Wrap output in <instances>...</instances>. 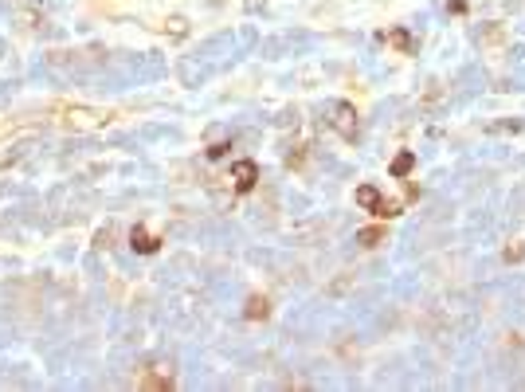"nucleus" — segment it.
I'll use <instances>...</instances> for the list:
<instances>
[{
  "mask_svg": "<svg viewBox=\"0 0 525 392\" xmlns=\"http://www.w3.org/2000/svg\"><path fill=\"white\" fill-rule=\"evenodd\" d=\"M231 180H236L239 192H251L255 180H259V165H255V161H236V165H231Z\"/></svg>",
  "mask_w": 525,
  "mask_h": 392,
  "instance_id": "obj_2",
  "label": "nucleus"
},
{
  "mask_svg": "<svg viewBox=\"0 0 525 392\" xmlns=\"http://www.w3.org/2000/svg\"><path fill=\"white\" fill-rule=\"evenodd\" d=\"M129 239H134V251H142V255H153V251H157V239H153L145 228H134Z\"/></svg>",
  "mask_w": 525,
  "mask_h": 392,
  "instance_id": "obj_5",
  "label": "nucleus"
},
{
  "mask_svg": "<svg viewBox=\"0 0 525 392\" xmlns=\"http://www.w3.org/2000/svg\"><path fill=\"white\" fill-rule=\"evenodd\" d=\"M388 43H392V47H400L404 55H415V40L404 32V28H392V32H388Z\"/></svg>",
  "mask_w": 525,
  "mask_h": 392,
  "instance_id": "obj_4",
  "label": "nucleus"
},
{
  "mask_svg": "<svg viewBox=\"0 0 525 392\" xmlns=\"http://www.w3.org/2000/svg\"><path fill=\"white\" fill-rule=\"evenodd\" d=\"M357 204H361L364 212H373V216H376V208L384 204L381 188H376V185H361V188H357Z\"/></svg>",
  "mask_w": 525,
  "mask_h": 392,
  "instance_id": "obj_3",
  "label": "nucleus"
},
{
  "mask_svg": "<svg viewBox=\"0 0 525 392\" xmlns=\"http://www.w3.org/2000/svg\"><path fill=\"white\" fill-rule=\"evenodd\" d=\"M271 314V306H267V299H259V294H251V299H247V318H251V322H259V318H267Z\"/></svg>",
  "mask_w": 525,
  "mask_h": 392,
  "instance_id": "obj_8",
  "label": "nucleus"
},
{
  "mask_svg": "<svg viewBox=\"0 0 525 392\" xmlns=\"http://www.w3.org/2000/svg\"><path fill=\"white\" fill-rule=\"evenodd\" d=\"M224 154H228V145H224V142H216L212 149H208V157H224Z\"/></svg>",
  "mask_w": 525,
  "mask_h": 392,
  "instance_id": "obj_10",
  "label": "nucleus"
},
{
  "mask_svg": "<svg viewBox=\"0 0 525 392\" xmlns=\"http://www.w3.org/2000/svg\"><path fill=\"white\" fill-rule=\"evenodd\" d=\"M415 169V154H396V161H392V177H408V173Z\"/></svg>",
  "mask_w": 525,
  "mask_h": 392,
  "instance_id": "obj_7",
  "label": "nucleus"
},
{
  "mask_svg": "<svg viewBox=\"0 0 525 392\" xmlns=\"http://www.w3.org/2000/svg\"><path fill=\"white\" fill-rule=\"evenodd\" d=\"M325 122H330V126L345 137V142H357V106L330 103V106H325Z\"/></svg>",
  "mask_w": 525,
  "mask_h": 392,
  "instance_id": "obj_1",
  "label": "nucleus"
},
{
  "mask_svg": "<svg viewBox=\"0 0 525 392\" xmlns=\"http://www.w3.org/2000/svg\"><path fill=\"white\" fill-rule=\"evenodd\" d=\"M357 243H361V248H376V243H384V228H364V231H357Z\"/></svg>",
  "mask_w": 525,
  "mask_h": 392,
  "instance_id": "obj_9",
  "label": "nucleus"
},
{
  "mask_svg": "<svg viewBox=\"0 0 525 392\" xmlns=\"http://www.w3.org/2000/svg\"><path fill=\"white\" fill-rule=\"evenodd\" d=\"M169 384H173V373H169V369H153V373L142 381V388H169Z\"/></svg>",
  "mask_w": 525,
  "mask_h": 392,
  "instance_id": "obj_6",
  "label": "nucleus"
}]
</instances>
